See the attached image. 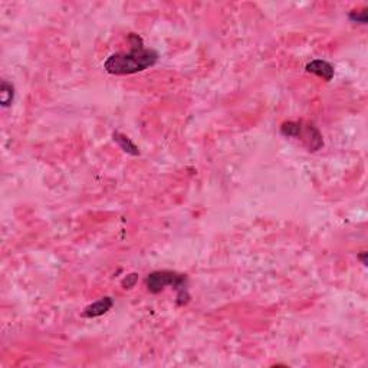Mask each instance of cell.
Masks as SVG:
<instances>
[{
  "instance_id": "1",
  "label": "cell",
  "mask_w": 368,
  "mask_h": 368,
  "mask_svg": "<svg viewBox=\"0 0 368 368\" xmlns=\"http://www.w3.org/2000/svg\"><path fill=\"white\" fill-rule=\"evenodd\" d=\"M129 52L112 53L104 62V69L111 75H132L149 69L159 60V53L154 49H147L142 39L135 33H129Z\"/></svg>"
},
{
  "instance_id": "2",
  "label": "cell",
  "mask_w": 368,
  "mask_h": 368,
  "mask_svg": "<svg viewBox=\"0 0 368 368\" xmlns=\"http://www.w3.org/2000/svg\"><path fill=\"white\" fill-rule=\"evenodd\" d=\"M147 289L151 293H159L166 286H173L177 290V305H186L190 301L187 276L173 270H156L147 276Z\"/></svg>"
},
{
  "instance_id": "3",
  "label": "cell",
  "mask_w": 368,
  "mask_h": 368,
  "mask_svg": "<svg viewBox=\"0 0 368 368\" xmlns=\"http://www.w3.org/2000/svg\"><path fill=\"white\" fill-rule=\"evenodd\" d=\"M114 305V301L110 297H104V298L98 299L97 302L88 305L87 308L84 309L82 312V317L84 318H97V317H101L104 314H107Z\"/></svg>"
},
{
  "instance_id": "4",
  "label": "cell",
  "mask_w": 368,
  "mask_h": 368,
  "mask_svg": "<svg viewBox=\"0 0 368 368\" xmlns=\"http://www.w3.org/2000/svg\"><path fill=\"white\" fill-rule=\"evenodd\" d=\"M307 72L309 73H314V75H317V77H321L322 80L325 81H331L334 78V66L327 62V60H322V59H315L312 60V62H309L308 65H307Z\"/></svg>"
},
{
  "instance_id": "5",
  "label": "cell",
  "mask_w": 368,
  "mask_h": 368,
  "mask_svg": "<svg viewBox=\"0 0 368 368\" xmlns=\"http://www.w3.org/2000/svg\"><path fill=\"white\" fill-rule=\"evenodd\" d=\"M114 141H115V142H117L125 153H128L131 156H138L139 154L138 147H137V145H135L127 135H124V134H121V132H114Z\"/></svg>"
},
{
  "instance_id": "6",
  "label": "cell",
  "mask_w": 368,
  "mask_h": 368,
  "mask_svg": "<svg viewBox=\"0 0 368 368\" xmlns=\"http://www.w3.org/2000/svg\"><path fill=\"white\" fill-rule=\"evenodd\" d=\"M15 98V88L13 85L9 84L8 81H2V87H0V102H2V107H9L10 104L13 102Z\"/></svg>"
},
{
  "instance_id": "7",
  "label": "cell",
  "mask_w": 368,
  "mask_h": 368,
  "mask_svg": "<svg viewBox=\"0 0 368 368\" xmlns=\"http://www.w3.org/2000/svg\"><path fill=\"white\" fill-rule=\"evenodd\" d=\"M301 131H302V122H297V121L283 122L282 127H280V132H282L285 137H295V138H299Z\"/></svg>"
},
{
  "instance_id": "8",
  "label": "cell",
  "mask_w": 368,
  "mask_h": 368,
  "mask_svg": "<svg viewBox=\"0 0 368 368\" xmlns=\"http://www.w3.org/2000/svg\"><path fill=\"white\" fill-rule=\"evenodd\" d=\"M348 18L351 22H357V23H361V25H365L368 20L367 9L352 10V12L348 15Z\"/></svg>"
},
{
  "instance_id": "9",
  "label": "cell",
  "mask_w": 368,
  "mask_h": 368,
  "mask_svg": "<svg viewBox=\"0 0 368 368\" xmlns=\"http://www.w3.org/2000/svg\"><path fill=\"white\" fill-rule=\"evenodd\" d=\"M137 280H138V275H137V273H131V275H128L127 278L122 279L121 285H122V288L124 289H131L135 286Z\"/></svg>"
},
{
  "instance_id": "10",
  "label": "cell",
  "mask_w": 368,
  "mask_h": 368,
  "mask_svg": "<svg viewBox=\"0 0 368 368\" xmlns=\"http://www.w3.org/2000/svg\"><path fill=\"white\" fill-rule=\"evenodd\" d=\"M365 258H367V253H365V252H362V253L359 255V259L362 260V263H364V266H367V259H365Z\"/></svg>"
}]
</instances>
